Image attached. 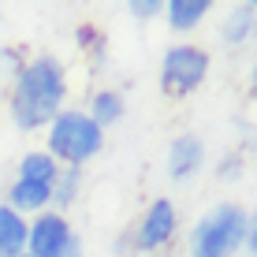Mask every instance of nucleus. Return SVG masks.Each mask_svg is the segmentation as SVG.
I'll return each instance as SVG.
<instances>
[{
  "label": "nucleus",
  "mask_w": 257,
  "mask_h": 257,
  "mask_svg": "<svg viewBox=\"0 0 257 257\" xmlns=\"http://www.w3.org/2000/svg\"><path fill=\"white\" fill-rule=\"evenodd\" d=\"M242 250L257 257V212H250V220H246V238H242Z\"/></svg>",
  "instance_id": "obj_19"
},
{
  "label": "nucleus",
  "mask_w": 257,
  "mask_h": 257,
  "mask_svg": "<svg viewBox=\"0 0 257 257\" xmlns=\"http://www.w3.org/2000/svg\"><path fill=\"white\" fill-rule=\"evenodd\" d=\"M175 227H179V209H175L172 198H153L146 209H142L138 224L131 227V250L135 253H157L164 246H172Z\"/></svg>",
  "instance_id": "obj_6"
},
{
  "label": "nucleus",
  "mask_w": 257,
  "mask_h": 257,
  "mask_svg": "<svg viewBox=\"0 0 257 257\" xmlns=\"http://www.w3.org/2000/svg\"><path fill=\"white\" fill-rule=\"evenodd\" d=\"M75 38H78V49H82V52H93V56H97V67H101V60H104V34L97 30L93 23H82V26L75 30Z\"/></svg>",
  "instance_id": "obj_15"
},
{
  "label": "nucleus",
  "mask_w": 257,
  "mask_h": 257,
  "mask_svg": "<svg viewBox=\"0 0 257 257\" xmlns=\"http://www.w3.org/2000/svg\"><path fill=\"white\" fill-rule=\"evenodd\" d=\"M127 12L135 15V19H157V15H164V0H131Z\"/></svg>",
  "instance_id": "obj_17"
},
{
  "label": "nucleus",
  "mask_w": 257,
  "mask_h": 257,
  "mask_svg": "<svg viewBox=\"0 0 257 257\" xmlns=\"http://www.w3.org/2000/svg\"><path fill=\"white\" fill-rule=\"evenodd\" d=\"M56 175H60V164L52 161L45 149H26L19 157V164H15V179H26V183H45V187H52Z\"/></svg>",
  "instance_id": "obj_13"
},
{
  "label": "nucleus",
  "mask_w": 257,
  "mask_h": 257,
  "mask_svg": "<svg viewBox=\"0 0 257 257\" xmlns=\"http://www.w3.org/2000/svg\"><path fill=\"white\" fill-rule=\"evenodd\" d=\"M101 149H104V131L86 116V108H64L45 127V153L60 168L82 172Z\"/></svg>",
  "instance_id": "obj_2"
},
{
  "label": "nucleus",
  "mask_w": 257,
  "mask_h": 257,
  "mask_svg": "<svg viewBox=\"0 0 257 257\" xmlns=\"http://www.w3.org/2000/svg\"><path fill=\"white\" fill-rule=\"evenodd\" d=\"M23 64H26V56H23V49H0V75H8V78H15L23 71Z\"/></svg>",
  "instance_id": "obj_16"
},
{
  "label": "nucleus",
  "mask_w": 257,
  "mask_h": 257,
  "mask_svg": "<svg viewBox=\"0 0 257 257\" xmlns=\"http://www.w3.org/2000/svg\"><path fill=\"white\" fill-rule=\"evenodd\" d=\"M19 257H26V253H19Z\"/></svg>",
  "instance_id": "obj_21"
},
{
  "label": "nucleus",
  "mask_w": 257,
  "mask_h": 257,
  "mask_svg": "<svg viewBox=\"0 0 257 257\" xmlns=\"http://www.w3.org/2000/svg\"><path fill=\"white\" fill-rule=\"evenodd\" d=\"M26 227H30V220L0 201V257L26 253Z\"/></svg>",
  "instance_id": "obj_12"
},
{
  "label": "nucleus",
  "mask_w": 257,
  "mask_h": 257,
  "mask_svg": "<svg viewBox=\"0 0 257 257\" xmlns=\"http://www.w3.org/2000/svg\"><path fill=\"white\" fill-rule=\"evenodd\" d=\"M216 175H220V179H231V175H242V153H227L224 161H220Z\"/></svg>",
  "instance_id": "obj_18"
},
{
  "label": "nucleus",
  "mask_w": 257,
  "mask_h": 257,
  "mask_svg": "<svg viewBox=\"0 0 257 257\" xmlns=\"http://www.w3.org/2000/svg\"><path fill=\"white\" fill-rule=\"evenodd\" d=\"M67 108V67L64 60L49 56H30L23 71L12 78L8 90V116L19 131H45L60 112Z\"/></svg>",
  "instance_id": "obj_1"
},
{
  "label": "nucleus",
  "mask_w": 257,
  "mask_h": 257,
  "mask_svg": "<svg viewBox=\"0 0 257 257\" xmlns=\"http://www.w3.org/2000/svg\"><path fill=\"white\" fill-rule=\"evenodd\" d=\"M246 212L238 201H220L194 220L187 235V257H235L246 238Z\"/></svg>",
  "instance_id": "obj_3"
},
{
  "label": "nucleus",
  "mask_w": 257,
  "mask_h": 257,
  "mask_svg": "<svg viewBox=\"0 0 257 257\" xmlns=\"http://www.w3.org/2000/svg\"><path fill=\"white\" fill-rule=\"evenodd\" d=\"M168 179L187 183L205 168V142L198 135H175L172 146H168Z\"/></svg>",
  "instance_id": "obj_7"
},
{
  "label": "nucleus",
  "mask_w": 257,
  "mask_h": 257,
  "mask_svg": "<svg viewBox=\"0 0 257 257\" xmlns=\"http://www.w3.org/2000/svg\"><path fill=\"white\" fill-rule=\"evenodd\" d=\"M250 90H253V97H257V60L250 64Z\"/></svg>",
  "instance_id": "obj_20"
},
{
  "label": "nucleus",
  "mask_w": 257,
  "mask_h": 257,
  "mask_svg": "<svg viewBox=\"0 0 257 257\" xmlns=\"http://www.w3.org/2000/svg\"><path fill=\"white\" fill-rule=\"evenodd\" d=\"M212 56L201 45H190V41H179V45L164 49L161 56V93L172 97V101H183V97L198 93L209 78Z\"/></svg>",
  "instance_id": "obj_4"
},
{
  "label": "nucleus",
  "mask_w": 257,
  "mask_h": 257,
  "mask_svg": "<svg viewBox=\"0 0 257 257\" xmlns=\"http://www.w3.org/2000/svg\"><path fill=\"white\" fill-rule=\"evenodd\" d=\"M209 12H212V0H164V23L175 34L198 30Z\"/></svg>",
  "instance_id": "obj_11"
},
{
  "label": "nucleus",
  "mask_w": 257,
  "mask_h": 257,
  "mask_svg": "<svg viewBox=\"0 0 257 257\" xmlns=\"http://www.w3.org/2000/svg\"><path fill=\"white\" fill-rule=\"evenodd\" d=\"M4 205H12L19 216H38V212L52 209V187L45 183H26V179H12V187L4 194Z\"/></svg>",
  "instance_id": "obj_8"
},
{
  "label": "nucleus",
  "mask_w": 257,
  "mask_h": 257,
  "mask_svg": "<svg viewBox=\"0 0 257 257\" xmlns=\"http://www.w3.org/2000/svg\"><path fill=\"white\" fill-rule=\"evenodd\" d=\"M78 194H82V172L78 168H60L56 183H52V209L67 212L78 201Z\"/></svg>",
  "instance_id": "obj_14"
},
{
  "label": "nucleus",
  "mask_w": 257,
  "mask_h": 257,
  "mask_svg": "<svg viewBox=\"0 0 257 257\" xmlns=\"http://www.w3.org/2000/svg\"><path fill=\"white\" fill-rule=\"evenodd\" d=\"M86 116H90L101 131L116 127V123L127 116V97H123V90H116V86H101V90H93L90 101H86Z\"/></svg>",
  "instance_id": "obj_10"
},
{
  "label": "nucleus",
  "mask_w": 257,
  "mask_h": 257,
  "mask_svg": "<svg viewBox=\"0 0 257 257\" xmlns=\"http://www.w3.org/2000/svg\"><path fill=\"white\" fill-rule=\"evenodd\" d=\"M253 34H257V0L253 4H235L231 12L224 15V23H220V41H224L227 49L250 45Z\"/></svg>",
  "instance_id": "obj_9"
},
{
  "label": "nucleus",
  "mask_w": 257,
  "mask_h": 257,
  "mask_svg": "<svg viewBox=\"0 0 257 257\" xmlns=\"http://www.w3.org/2000/svg\"><path fill=\"white\" fill-rule=\"evenodd\" d=\"M26 257H82V238L75 235L67 212L45 209L26 227Z\"/></svg>",
  "instance_id": "obj_5"
}]
</instances>
